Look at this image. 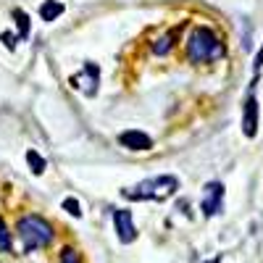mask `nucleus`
<instances>
[{
	"instance_id": "nucleus-14",
	"label": "nucleus",
	"mask_w": 263,
	"mask_h": 263,
	"mask_svg": "<svg viewBox=\"0 0 263 263\" xmlns=\"http://www.w3.org/2000/svg\"><path fill=\"white\" fill-rule=\"evenodd\" d=\"M63 211H69V216H74V218H79V216H82L79 200H74V197H66V200H63Z\"/></svg>"
},
{
	"instance_id": "nucleus-9",
	"label": "nucleus",
	"mask_w": 263,
	"mask_h": 263,
	"mask_svg": "<svg viewBox=\"0 0 263 263\" xmlns=\"http://www.w3.org/2000/svg\"><path fill=\"white\" fill-rule=\"evenodd\" d=\"M63 11H66V6L61 0H45V3L40 6V18L45 21V24H50V21H55Z\"/></svg>"
},
{
	"instance_id": "nucleus-8",
	"label": "nucleus",
	"mask_w": 263,
	"mask_h": 263,
	"mask_svg": "<svg viewBox=\"0 0 263 263\" xmlns=\"http://www.w3.org/2000/svg\"><path fill=\"white\" fill-rule=\"evenodd\" d=\"M119 142H121V147H126V150H137V153L153 147V140L145 135V132H140V129L121 132V135H119Z\"/></svg>"
},
{
	"instance_id": "nucleus-18",
	"label": "nucleus",
	"mask_w": 263,
	"mask_h": 263,
	"mask_svg": "<svg viewBox=\"0 0 263 263\" xmlns=\"http://www.w3.org/2000/svg\"><path fill=\"white\" fill-rule=\"evenodd\" d=\"M208 263H221V258H213V260H208Z\"/></svg>"
},
{
	"instance_id": "nucleus-13",
	"label": "nucleus",
	"mask_w": 263,
	"mask_h": 263,
	"mask_svg": "<svg viewBox=\"0 0 263 263\" xmlns=\"http://www.w3.org/2000/svg\"><path fill=\"white\" fill-rule=\"evenodd\" d=\"M0 250L3 253H11L13 250V242H11V232H8V227H6V221L0 218Z\"/></svg>"
},
{
	"instance_id": "nucleus-5",
	"label": "nucleus",
	"mask_w": 263,
	"mask_h": 263,
	"mask_svg": "<svg viewBox=\"0 0 263 263\" xmlns=\"http://www.w3.org/2000/svg\"><path fill=\"white\" fill-rule=\"evenodd\" d=\"M205 216H216L224 208V184L221 182H208L203 190V203H200Z\"/></svg>"
},
{
	"instance_id": "nucleus-11",
	"label": "nucleus",
	"mask_w": 263,
	"mask_h": 263,
	"mask_svg": "<svg viewBox=\"0 0 263 263\" xmlns=\"http://www.w3.org/2000/svg\"><path fill=\"white\" fill-rule=\"evenodd\" d=\"M27 163H29L32 174H37V177H40V174H42V171L48 168V161L42 158V156H40L37 150H27Z\"/></svg>"
},
{
	"instance_id": "nucleus-3",
	"label": "nucleus",
	"mask_w": 263,
	"mask_h": 263,
	"mask_svg": "<svg viewBox=\"0 0 263 263\" xmlns=\"http://www.w3.org/2000/svg\"><path fill=\"white\" fill-rule=\"evenodd\" d=\"M179 190V179L174 174H161V177H153L140 182L132 190H121V195L126 200H166L174 192Z\"/></svg>"
},
{
	"instance_id": "nucleus-10",
	"label": "nucleus",
	"mask_w": 263,
	"mask_h": 263,
	"mask_svg": "<svg viewBox=\"0 0 263 263\" xmlns=\"http://www.w3.org/2000/svg\"><path fill=\"white\" fill-rule=\"evenodd\" d=\"M13 18H16V29H18V40H27L29 32H32V24H29V16L24 11H13Z\"/></svg>"
},
{
	"instance_id": "nucleus-1",
	"label": "nucleus",
	"mask_w": 263,
	"mask_h": 263,
	"mask_svg": "<svg viewBox=\"0 0 263 263\" xmlns=\"http://www.w3.org/2000/svg\"><path fill=\"white\" fill-rule=\"evenodd\" d=\"M227 53L221 37L211 27H195L187 37V58L192 63H211Z\"/></svg>"
},
{
	"instance_id": "nucleus-15",
	"label": "nucleus",
	"mask_w": 263,
	"mask_h": 263,
	"mask_svg": "<svg viewBox=\"0 0 263 263\" xmlns=\"http://www.w3.org/2000/svg\"><path fill=\"white\" fill-rule=\"evenodd\" d=\"M61 263H82V258L74 248H63L61 250Z\"/></svg>"
},
{
	"instance_id": "nucleus-12",
	"label": "nucleus",
	"mask_w": 263,
	"mask_h": 263,
	"mask_svg": "<svg viewBox=\"0 0 263 263\" xmlns=\"http://www.w3.org/2000/svg\"><path fill=\"white\" fill-rule=\"evenodd\" d=\"M174 40H177V32H171V34H163L156 45H153V53L156 55H166L171 48H174Z\"/></svg>"
},
{
	"instance_id": "nucleus-6",
	"label": "nucleus",
	"mask_w": 263,
	"mask_h": 263,
	"mask_svg": "<svg viewBox=\"0 0 263 263\" xmlns=\"http://www.w3.org/2000/svg\"><path fill=\"white\" fill-rule=\"evenodd\" d=\"M114 227H116V234L124 245L135 242L137 239V229H135V221H132V213L124 211V208H114Z\"/></svg>"
},
{
	"instance_id": "nucleus-7",
	"label": "nucleus",
	"mask_w": 263,
	"mask_h": 263,
	"mask_svg": "<svg viewBox=\"0 0 263 263\" xmlns=\"http://www.w3.org/2000/svg\"><path fill=\"white\" fill-rule=\"evenodd\" d=\"M242 132H245V137L258 135V100L253 92L248 95V100L242 105Z\"/></svg>"
},
{
	"instance_id": "nucleus-4",
	"label": "nucleus",
	"mask_w": 263,
	"mask_h": 263,
	"mask_svg": "<svg viewBox=\"0 0 263 263\" xmlns=\"http://www.w3.org/2000/svg\"><path fill=\"white\" fill-rule=\"evenodd\" d=\"M98 82H100V69L92 61H87L82 66V71L71 77V87H74V90H82L84 95H90V98L98 92Z\"/></svg>"
},
{
	"instance_id": "nucleus-17",
	"label": "nucleus",
	"mask_w": 263,
	"mask_h": 263,
	"mask_svg": "<svg viewBox=\"0 0 263 263\" xmlns=\"http://www.w3.org/2000/svg\"><path fill=\"white\" fill-rule=\"evenodd\" d=\"M260 69H263V48L258 50V55H255V63H253V71H255V74H258Z\"/></svg>"
},
{
	"instance_id": "nucleus-16",
	"label": "nucleus",
	"mask_w": 263,
	"mask_h": 263,
	"mask_svg": "<svg viewBox=\"0 0 263 263\" xmlns=\"http://www.w3.org/2000/svg\"><path fill=\"white\" fill-rule=\"evenodd\" d=\"M16 40H18V34H13V32H3V34H0V42H3L8 50H16Z\"/></svg>"
},
{
	"instance_id": "nucleus-2",
	"label": "nucleus",
	"mask_w": 263,
	"mask_h": 263,
	"mask_svg": "<svg viewBox=\"0 0 263 263\" xmlns=\"http://www.w3.org/2000/svg\"><path fill=\"white\" fill-rule=\"evenodd\" d=\"M16 232H18V239H21V248H24V253L48 248V245L53 242V237H55L50 221H45V218L37 216V213L21 216L18 221H16Z\"/></svg>"
}]
</instances>
